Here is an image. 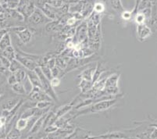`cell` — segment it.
Masks as SVG:
<instances>
[{"label":"cell","instance_id":"cell-1","mask_svg":"<svg viewBox=\"0 0 157 139\" xmlns=\"http://www.w3.org/2000/svg\"><path fill=\"white\" fill-rule=\"evenodd\" d=\"M117 101H119V98H112V99L103 100V101L98 102L94 104H92L91 106L88 107H85L83 110H79L77 112L76 114H74L72 119L77 118L78 117L83 115H87V114H97V113H101V112L105 111V110H109L112 108L113 106L117 104Z\"/></svg>","mask_w":157,"mask_h":139},{"label":"cell","instance_id":"cell-2","mask_svg":"<svg viewBox=\"0 0 157 139\" xmlns=\"http://www.w3.org/2000/svg\"><path fill=\"white\" fill-rule=\"evenodd\" d=\"M35 73L37 74V75L39 77L40 81H41V84H42V89L44 90L45 93L48 95V96L50 97L54 102H58L59 101V98L57 97L55 91H54V88H52V86H51L50 84V81L45 77V75L42 73V70H41V67H37L34 70Z\"/></svg>","mask_w":157,"mask_h":139},{"label":"cell","instance_id":"cell-3","mask_svg":"<svg viewBox=\"0 0 157 139\" xmlns=\"http://www.w3.org/2000/svg\"><path fill=\"white\" fill-rule=\"evenodd\" d=\"M11 30L14 31L17 36L19 38L20 41L24 45H27L31 41V40L32 39L33 34L35 33V31H32L33 28H31V29L30 28H27L24 26H16L14 28H11Z\"/></svg>","mask_w":157,"mask_h":139},{"label":"cell","instance_id":"cell-4","mask_svg":"<svg viewBox=\"0 0 157 139\" xmlns=\"http://www.w3.org/2000/svg\"><path fill=\"white\" fill-rule=\"evenodd\" d=\"M49 19H48L43 13L39 9L36 8L32 14L28 18V22L29 23L32 27L35 26H40L42 24H46L48 22H50Z\"/></svg>","mask_w":157,"mask_h":139},{"label":"cell","instance_id":"cell-5","mask_svg":"<svg viewBox=\"0 0 157 139\" xmlns=\"http://www.w3.org/2000/svg\"><path fill=\"white\" fill-rule=\"evenodd\" d=\"M137 38L140 41L148 39L152 34V31L147 24H137Z\"/></svg>","mask_w":157,"mask_h":139},{"label":"cell","instance_id":"cell-6","mask_svg":"<svg viewBox=\"0 0 157 139\" xmlns=\"http://www.w3.org/2000/svg\"><path fill=\"white\" fill-rule=\"evenodd\" d=\"M15 59L17 60L18 62L21 63V65L26 70H28V71H34L37 67H38V64L35 61H33L31 59H28L27 57L24 56L18 53V52H16Z\"/></svg>","mask_w":157,"mask_h":139},{"label":"cell","instance_id":"cell-7","mask_svg":"<svg viewBox=\"0 0 157 139\" xmlns=\"http://www.w3.org/2000/svg\"><path fill=\"white\" fill-rule=\"evenodd\" d=\"M21 99H22V98H21L20 96H16L10 97V98H8L6 99L3 100L1 102V105H0L1 106V110H8V111H10L16 106L17 105L18 102Z\"/></svg>","mask_w":157,"mask_h":139},{"label":"cell","instance_id":"cell-8","mask_svg":"<svg viewBox=\"0 0 157 139\" xmlns=\"http://www.w3.org/2000/svg\"><path fill=\"white\" fill-rule=\"evenodd\" d=\"M47 114H48V113L42 115L38 119V120H36V121H35L34 125L32 126V127H31V130H30L29 135H33L34 134H36V133H38V131L41 130V128H42L44 125V121H45V117H46Z\"/></svg>","mask_w":157,"mask_h":139},{"label":"cell","instance_id":"cell-9","mask_svg":"<svg viewBox=\"0 0 157 139\" xmlns=\"http://www.w3.org/2000/svg\"><path fill=\"white\" fill-rule=\"evenodd\" d=\"M120 79V75L116 74H111L109 77H107L105 81V88H118V81Z\"/></svg>","mask_w":157,"mask_h":139},{"label":"cell","instance_id":"cell-10","mask_svg":"<svg viewBox=\"0 0 157 139\" xmlns=\"http://www.w3.org/2000/svg\"><path fill=\"white\" fill-rule=\"evenodd\" d=\"M27 71V76H28V79L30 80L31 83L32 84L33 86H35V87H39V88H42V84H41V81H40L39 77L37 75L36 73L34 71Z\"/></svg>","mask_w":157,"mask_h":139},{"label":"cell","instance_id":"cell-11","mask_svg":"<svg viewBox=\"0 0 157 139\" xmlns=\"http://www.w3.org/2000/svg\"><path fill=\"white\" fill-rule=\"evenodd\" d=\"M28 124H29V120L19 117V118L17 120V121H16L14 127H15L16 129H17L18 131L22 132V131H24L25 129H28Z\"/></svg>","mask_w":157,"mask_h":139},{"label":"cell","instance_id":"cell-12","mask_svg":"<svg viewBox=\"0 0 157 139\" xmlns=\"http://www.w3.org/2000/svg\"><path fill=\"white\" fill-rule=\"evenodd\" d=\"M95 67H91V68H88L83 71L81 74V80H85V81H92V77H93V74L95 73Z\"/></svg>","mask_w":157,"mask_h":139},{"label":"cell","instance_id":"cell-13","mask_svg":"<svg viewBox=\"0 0 157 139\" xmlns=\"http://www.w3.org/2000/svg\"><path fill=\"white\" fill-rule=\"evenodd\" d=\"M2 55L3 56H5L7 60H9L10 61H13V60H15L16 57V52L15 49L13 48V47L12 45L7 47L5 50L2 51Z\"/></svg>","mask_w":157,"mask_h":139},{"label":"cell","instance_id":"cell-14","mask_svg":"<svg viewBox=\"0 0 157 139\" xmlns=\"http://www.w3.org/2000/svg\"><path fill=\"white\" fill-rule=\"evenodd\" d=\"M12 45V41H11V37L10 33H7L5 36L0 40V49L1 51L5 50L7 47Z\"/></svg>","mask_w":157,"mask_h":139},{"label":"cell","instance_id":"cell-15","mask_svg":"<svg viewBox=\"0 0 157 139\" xmlns=\"http://www.w3.org/2000/svg\"><path fill=\"white\" fill-rule=\"evenodd\" d=\"M11 89L16 94L20 95H26V91H25V89H24V87L22 83L17 82L16 84H13L11 86Z\"/></svg>","mask_w":157,"mask_h":139},{"label":"cell","instance_id":"cell-16","mask_svg":"<svg viewBox=\"0 0 157 139\" xmlns=\"http://www.w3.org/2000/svg\"><path fill=\"white\" fill-rule=\"evenodd\" d=\"M105 72V70L102 69V64L101 63H98L96 66V68H95V73L93 74V77H92V85H93L94 83L96 82L98 80V78L100 77V76L102 75V73Z\"/></svg>","mask_w":157,"mask_h":139},{"label":"cell","instance_id":"cell-17","mask_svg":"<svg viewBox=\"0 0 157 139\" xmlns=\"http://www.w3.org/2000/svg\"><path fill=\"white\" fill-rule=\"evenodd\" d=\"M21 131H18L17 129H16L15 127H13L10 131L6 134V139H19L21 137Z\"/></svg>","mask_w":157,"mask_h":139},{"label":"cell","instance_id":"cell-18","mask_svg":"<svg viewBox=\"0 0 157 139\" xmlns=\"http://www.w3.org/2000/svg\"><path fill=\"white\" fill-rule=\"evenodd\" d=\"M134 21L136 23V24H147L146 17H145V15H144L142 11H138L134 15Z\"/></svg>","mask_w":157,"mask_h":139},{"label":"cell","instance_id":"cell-19","mask_svg":"<svg viewBox=\"0 0 157 139\" xmlns=\"http://www.w3.org/2000/svg\"><path fill=\"white\" fill-rule=\"evenodd\" d=\"M109 2L114 10L120 13L123 12V11L124 10V8L123 7L121 0H109Z\"/></svg>","mask_w":157,"mask_h":139},{"label":"cell","instance_id":"cell-20","mask_svg":"<svg viewBox=\"0 0 157 139\" xmlns=\"http://www.w3.org/2000/svg\"><path fill=\"white\" fill-rule=\"evenodd\" d=\"M20 69H25V68H24V67L21 65V63L18 62L17 60H16V59L13 60V61H11L10 66L9 67L10 72L12 73V74H14L16 71H17L18 70H20Z\"/></svg>","mask_w":157,"mask_h":139},{"label":"cell","instance_id":"cell-21","mask_svg":"<svg viewBox=\"0 0 157 139\" xmlns=\"http://www.w3.org/2000/svg\"><path fill=\"white\" fill-rule=\"evenodd\" d=\"M16 78L17 82L22 83L24 81V79L27 77V71L26 69H20L14 73Z\"/></svg>","mask_w":157,"mask_h":139},{"label":"cell","instance_id":"cell-22","mask_svg":"<svg viewBox=\"0 0 157 139\" xmlns=\"http://www.w3.org/2000/svg\"><path fill=\"white\" fill-rule=\"evenodd\" d=\"M79 86L81 89V92L85 93L89 91V90L92 89V81H85V80H81Z\"/></svg>","mask_w":157,"mask_h":139},{"label":"cell","instance_id":"cell-23","mask_svg":"<svg viewBox=\"0 0 157 139\" xmlns=\"http://www.w3.org/2000/svg\"><path fill=\"white\" fill-rule=\"evenodd\" d=\"M105 4L101 2H95L93 6V12L98 14H102L105 12Z\"/></svg>","mask_w":157,"mask_h":139},{"label":"cell","instance_id":"cell-24","mask_svg":"<svg viewBox=\"0 0 157 139\" xmlns=\"http://www.w3.org/2000/svg\"><path fill=\"white\" fill-rule=\"evenodd\" d=\"M52 106V103L51 101H40L36 102L35 107L39 110H46V109H50Z\"/></svg>","mask_w":157,"mask_h":139},{"label":"cell","instance_id":"cell-25","mask_svg":"<svg viewBox=\"0 0 157 139\" xmlns=\"http://www.w3.org/2000/svg\"><path fill=\"white\" fill-rule=\"evenodd\" d=\"M22 84H23V85H24L25 91H26V95H29L30 93L31 92V91H32L33 85H32V84L31 83V81H30V80L28 79V76H27L26 78L24 79V81H23Z\"/></svg>","mask_w":157,"mask_h":139},{"label":"cell","instance_id":"cell-26","mask_svg":"<svg viewBox=\"0 0 157 139\" xmlns=\"http://www.w3.org/2000/svg\"><path fill=\"white\" fill-rule=\"evenodd\" d=\"M47 4L51 7L58 9L64 4L63 0H47Z\"/></svg>","mask_w":157,"mask_h":139},{"label":"cell","instance_id":"cell-27","mask_svg":"<svg viewBox=\"0 0 157 139\" xmlns=\"http://www.w3.org/2000/svg\"><path fill=\"white\" fill-rule=\"evenodd\" d=\"M132 17H133V13H132V11L124 10L123 12H121V18L124 21H130V20L132 19Z\"/></svg>","mask_w":157,"mask_h":139},{"label":"cell","instance_id":"cell-28","mask_svg":"<svg viewBox=\"0 0 157 139\" xmlns=\"http://www.w3.org/2000/svg\"><path fill=\"white\" fill-rule=\"evenodd\" d=\"M41 70H42V73H43L44 75L48 78L49 81L52 78V73H51V69L48 68L47 66H44V67H41Z\"/></svg>","mask_w":157,"mask_h":139},{"label":"cell","instance_id":"cell-29","mask_svg":"<svg viewBox=\"0 0 157 139\" xmlns=\"http://www.w3.org/2000/svg\"><path fill=\"white\" fill-rule=\"evenodd\" d=\"M19 0H8L7 2V6L8 8H10L14 10V9H17L18 6H19Z\"/></svg>","mask_w":157,"mask_h":139},{"label":"cell","instance_id":"cell-30","mask_svg":"<svg viewBox=\"0 0 157 139\" xmlns=\"http://www.w3.org/2000/svg\"><path fill=\"white\" fill-rule=\"evenodd\" d=\"M60 78L59 77H52V79L50 80V84L51 86H52V88H56L60 84Z\"/></svg>","mask_w":157,"mask_h":139},{"label":"cell","instance_id":"cell-31","mask_svg":"<svg viewBox=\"0 0 157 139\" xmlns=\"http://www.w3.org/2000/svg\"><path fill=\"white\" fill-rule=\"evenodd\" d=\"M61 71L63 72V71L61 69H59V67L55 66L53 68L51 69V73H52V77H59L61 74Z\"/></svg>","mask_w":157,"mask_h":139},{"label":"cell","instance_id":"cell-32","mask_svg":"<svg viewBox=\"0 0 157 139\" xmlns=\"http://www.w3.org/2000/svg\"><path fill=\"white\" fill-rule=\"evenodd\" d=\"M17 82V78H16L15 75H14V74L11 73L9 75V77H8V78H7V83L10 86H12L13 84H16Z\"/></svg>","mask_w":157,"mask_h":139},{"label":"cell","instance_id":"cell-33","mask_svg":"<svg viewBox=\"0 0 157 139\" xmlns=\"http://www.w3.org/2000/svg\"><path fill=\"white\" fill-rule=\"evenodd\" d=\"M0 60L2 61V64H3V65L5 66L7 69H8V70H9V67H10V61L9 60H7V59L6 58L5 56H3L2 54L0 55Z\"/></svg>","mask_w":157,"mask_h":139},{"label":"cell","instance_id":"cell-34","mask_svg":"<svg viewBox=\"0 0 157 139\" xmlns=\"http://www.w3.org/2000/svg\"><path fill=\"white\" fill-rule=\"evenodd\" d=\"M46 66H47V67H48L49 69L53 68V67L56 66V58L49 59V60H48V61H47Z\"/></svg>","mask_w":157,"mask_h":139},{"label":"cell","instance_id":"cell-35","mask_svg":"<svg viewBox=\"0 0 157 139\" xmlns=\"http://www.w3.org/2000/svg\"><path fill=\"white\" fill-rule=\"evenodd\" d=\"M8 71H9V70H8V69L3 65V64H2V61L0 60V74H6L7 73H8Z\"/></svg>","mask_w":157,"mask_h":139},{"label":"cell","instance_id":"cell-36","mask_svg":"<svg viewBox=\"0 0 157 139\" xmlns=\"http://www.w3.org/2000/svg\"><path fill=\"white\" fill-rule=\"evenodd\" d=\"M8 31H9V28H1L0 29V40L2 39L7 33H9Z\"/></svg>","mask_w":157,"mask_h":139},{"label":"cell","instance_id":"cell-37","mask_svg":"<svg viewBox=\"0 0 157 139\" xmlns=\"http://www.w3.org/2000/svg\"><path fill=\"white\" fill-rule=\"evenodd\" d=\"M150 139H157V128L154 127L150 134Z\"/></svg>","mask_w":157,"mask_h":139},{"label":"cell","instance_id":"cell-38","mask_svg":"<svg viewBox=\"0 0 157 139\" xmlns=\"http://www.w3.org/2000/svg\"><path fill=\"white\" fill-rule=\"evenodd\" d=\"M125 139H140V138H138V137H127V138Z\"/></svg>","mask_w":157,"mask_h":139},{"label":"cell","instance_id":"cell-39","mask_svg":"<svg viewBox=\"0 0 157 139\" xmlns=\"http://www.w3.org/2000/svg\"><path fill=\"white\" fill-rule=\"evenodd\" d=\"M98 1H99V2H102V3H105V2L109 1V0H98Z\"/></svg>","mask_w":157,"mask_h":139},{"label":"cell","instance_id":"cell-40","mask_svg":"<svg viewBox=\"0 0 157 139\" xmlns=\"http://www.w3.org/2000/svg\"><path fill=\"white\" fill-rule=\"evenodd\" d=\"M2 92L1 91H0V97H1V95H2Z\"/></svg>","mask_w":157,"mask_h":139},{"label":"cell","instance_id":"cell-41","mask_svg":"<svg viewBox=\"0 0 157 139\" xmlns=\"http://www.w3.org/2000/svg\"><path fill=\"white\" fill-rule=\"evenodd\" d=\"M31 2H34V0H31Z\"/></svg>","mask_w":157,"mask_h":139},{"label":"cell","instance_id":"cell-42","mask_svg":"<svg viewBox=\"0 0 157 139\" xmlns=\"http://www.w3.org/2000/svg\"><path fill=\"white\" fill-rule=\"evenodd\" d=\"M0 139H6V138H0Z\"/></svg>","mask_w":157,"mask_h":139}]
</instances>
